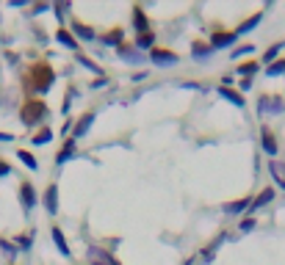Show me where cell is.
<instances>
[{"label": "cell", "instance_id": "obj_1", "mask_svg": "<svg viewBox=\"0 0 285 265\" xmlns=\"http://www.w3.org/2000/svg\"><path fill=\"white\" fill-rule=\"evenodd\" d=\"M47 113V108H44V102H39V99H34V102H25V108H22V122L25 125H36L39 119Z\"/></svg>", "mask_w": 285, "mask_h": 265}, {"label": "cell", "instance_id": "obj_2", "mask_svg": "<svg viewBox=\"0 0 285 265\" xmlns=\"http://www.w3.org/2000/svg\"><path fill=\"white\" fill-rule=\"evenodd\" d=\"M31 75H34V83H36V89H39V91L50 89V83L56 80V75H53V69H50V66H44V64H39V66H34V69H31Z\"/></svg>", "mask_w": 285, "mask_h": 265}, {"label": "cell", "instance_id": "obj_3", "mask_svg": "<svg viewBox=\"0 0 285 265\" xmlns=\"http://www.w3.org/2000/svg\"><path fill=\"white\" fill-rule=\"evenodd\" d=\"M257 111H260V116H263V113H280L283 111V99L280 97H260L257 99Z\"/></svg>", "mask_w": 285, "mask_h": 265}, {"label": "cell", "instance_id": "obj_4", "mask_svg": "<svg viewBox=\"0 0 285 265\" xmlns=\"http://www.w3.org/2000/svg\"><path fill=\"white\" fill-rule=\"evenodd\" d=\"M44 207H47L50 216L58 213V185H47V191H44Z\"/></svg>", "mask_w": 285, "mask_h": 265}, {"label": "cell", "instance_id": "obj_5", "mask_svg": "<svg viewBox=\"0 0 285 265\" xmlns=\"http://www.w3.org/2000/svg\"><path fill=\"white\" fill-rule=\"evenodd\" d=\"M260 147H263V152L269 155V158H274V155L280 152L277 141H274V135H271V130H260Z\"/></svg>", "mask_w": 285, "mask_h": 265}, {"label": "cell", "instance_id": "obj_6", "mask_svg": "<svg viewBox=\"0 0 285 265\" xmlns=\"http://www.w3.org/2000/svg\"><path fill=\"white\" fill-rule=\"evenodd\" d=\"M150 61L155 64H177L180 58H177V53H169V50H150Z\"/></svg>", "mask_w": 285, "mask_h": 265}, {"label": "cell", "instance_id": "obj_7", "mask_svg": "<svg viewBox=\"0 0 285 265\" xmlns=\"http://www.w3.org/2000/svg\"><path fill=\"white\" fill-rule=\"evenodd\" d=\"M20 196H22V207H25V210H31L36 204V191H34L31 182H22V185H20Z\"/></svg>", "mask_w": 285, "mask_h": 265}, {"label": "cell", "instance_id": "obj_8", "mask_svg": "<svg viewBox=\"0 0 285 265\" xmlns=\"http://www.w3.org/2000/svg\"><path fill=\"white\" fill-rule=\"evenodd\" d=\"M91 122H94V113H86L81 122L75 125V130H72V138H83L86 132H89V127H91Z\"/></svg>", "mask_w": 285, "mask_h": 265}, {"label": "cell", "instance_id": "obj_9", "mask_svg": "<svg viewBox=\"0 0 285 265\" xmlns=\"http://www.w3.org/2000/svg\"><path fill=\"white\" fill-rule=\"evenodd\" d=\"M91 260H94V265H119L117 260L103 249H91Z\"/></svg>", "mask_w": 285, "mask_h": 265}, {"label": "cell", "instance_id": "obj_10", "mask_svg": "<svg viewBox=\"0 0 285 265\" xmlns=\"http://www.w3.org/2000/svg\"><path fill=\"white\" fill-rule=\"evenodd\" d=\"M133 22H136V31H139V33H150V22H147L144 11H141L139 6L133 8Z\"/></svg>", "mask_w": 285, "mask_h": 265}, {"label": "cell", "instance_id": "obj_11", "mask_svg": "<svg viewBox=\"0 0 285 265\" xmlns=\"http://www.w3.org/2000/svg\"><path fill=\"white\" fill-rule=\"evenodd\" d=\"M50 235H53V240H56V246H58V251H61L64 257H70L72 251H70V246H67V237H64V232L58 230V227H53V232H50Z\"/></svg>", "mask_w": 285, "mask_h": 265}, {"label": "cell", "instance_id": "obj_12", "mask_svg": "<svg viewBox=\"0 0 285 265\" xmlns=\"http://www.w3.org/2000/svg\"><path fill=\"white\" fill-rule=\"evenodd\" d=\"M271 199H274V191H271V188L260 191V194H257V199H255V202L249 204V210H260V207H263V204H269Z\"/></svg>", "mask_w": 285, "mask_h": 265}, {"label": "cell", "instance_id": "obj_13", "mask_svg": "<svg viewBox=\"0 0 285 265\" xmlns=\"http://www.w3.org/2000/svg\"><path fill=\"white\" fill-rule=\"evenodd\" d=\"M56 39L64 44V47H70V50H78V39L70 33V31H64V28H58V33H56Z\"/></svg>", "mask_w": 285, "mask_h": 265}, {"label": "cell", "instance_id": "obj_14", "mask_svg": "<svg viewBox=\"0 0 285 265\" xmlns=\"http://www.w3.org/2000/svg\"><path fill=\"white\" fill-rule=\"evenodd\" d=\"M72 155H75V138H70V141H67V144H64V147H61V152H58L56 163H58V166H61L64 161H70Z\"/></svg>", "mask_w": 285, "mask_h": 265}, {"label": "cell", "instance_id": "obj_15", "mask_svg": "<svg viewBox=\"0 0 285 265\" xmlns=\"http://www.w3.org/2000/svg\"><path fill=\"white\" fill-rule=\"evenodd\" d=\"M153 44H155V33L150 31V33H139L136 36V47L139 50H153Z\"/></svg>", "mask_w": 285, "mask_h": 265}, {"label": "cell", "instance_id": "obj_16", "mask_svg": "<svg viewBox=\"0 0 285 265\" xmlns=\"http://www.w3.org/2000/svg\"><path fill=\"white\" fill-rule=\"evenodd\" d=\"M236 39H238L236 33H216V36H213V50H216V47H230Z\"/></svg>", "mask_w": 285, "mask_h": 265}, {"label": "cell", "instance_id": "obj_17", "mask_svg": "<svg viewBox=\"0 0 285 265\" xmlns=\"http://www.w3.org/2000/svg\"><path fill=\"white\" fill-rule=\"evenodd\" d=\"M72 31H75V36H81V39H86V42L97 39V33H94L91 28H86V25H81V22H75V25H72Z\"/></svg>", "mask_w": 285, "mask_h": 265}, {"label": "cell", "instance_id": "obj_18", "mask_svg": "<svg viewBox=\"0 0 285 265\" xmlns=\"http://www.w3.org/2000/svg\"><path fill=\"white\" fill-rule=\"evenodd\" d=\"M219 94H222L224 99H230V102H233V105H238V108H244V97H241V94H236V91H233V89H227V86H224V89H219Z\"/></svg>", "mask_w": 285, "mask_h": 265}, {"label": "cell", "instance_id": "obj_19", "mask_svg": "<svg viewBox=\"0 0 285 265\" xmlns=\"http://www.w3.org/2000/svg\"><path fill=\"white\" fill-rule=\"evenodd\" d=\"M260 20H263V14H255V17H249V20H246V22H244V25H241V28L236 31V36H241V33H249V31L255 28V25H257V22H260Z\"/></svg>", "mask_w": 285, "mask_h": 265}, {"label": "cell", "instance_id": "obj_20", "mask_svg": "<svg viewBox=\"0 0 285 265\" xmlns=\"http://www.w3.org/2000/svg\"><path fill=\"white\" fill-rule=\"evenodd\" d=\"M17 158H20L22 163H25V166L31 168V171H36V168H39V163H36V158L31 152H25V149H20V152H17Z\"/></svg>", "mask_w": 285, "mask_h": 265}, {"label": "cell", "instance_id": "obj_21", "mask_svg": "<svg viewBox=\"0 0 285 265\" xmlns=\"http://www.w3.org/2000/svg\"><path fill=\"white\" fill-rule=\"evenodd\" d=\"M283 47H285V44H271V47H269V53L263 56V61L271 66V64L277 61V56H280V50H283Z\"/></svg>", "mask_w": 285, "mask_h": 265}, {"label": "cell", "instance_id": "obj_22", "mask_svg": "<svg viewBox=\"0 0 285 265\" xmlns=\"http://www.w3.org/2000/svg\"><path fill=\"white\" fill-rule=\"evenodd\" d=\"M227 213H244V210H249V199H238V202H233V204H227Z\"/></svg>", "mask_w": 285, "mask_h": 265}, {"label": "cell", "instance_id": "obj_23", "mask_svg": "<svg viewBox=\"0 0 285 265\" xmlns=\"http://www.w3.org/2000/svg\"><path fill=\"white\" fill-rule=\"evenodd\" d=\"M210 53H213V47H205V44H194L191 47V56L194 58H208Z\"/></svg>", "mask_w": 285, "mask_h": 265}, {"label": "cell", "instance_id": "obj_24", "mask_svg": "<svg viewBox=\"0 0 285 265\" xmlns=\"http://www.w3.org/2000/svg\"><path fill=\"white\" fill-rule=\"evenodd\" d=\"M269 168H271V174H274V180H285V166L280 161H271Z\"/></svg>", "mask_w": 285, "mask_h": 265}, {"label": "cell", "instance_id": "obj_25", "mask_svg": "<svg viewBox=\"0 0 285 265\" xmlns=\"http://www.w3.org/2000/svg\"><path fill=\"white\" fill-rule=\"evenodd\" d=\"M119 56L125 58V61H141V56L136 53V50H127L125 44H119Z\"/></svg>", "mask_w": 285, "mask_h": 265}, {"label": "cell", "instance_id": "obj_26", "mask_svg": "<svg viewBox=\"0 0 285 265\" xmlns=\"http://www.w3.org/2000/svg\"><path fill=\"white\" fill-rule=\"evenodd\" d=\"M257 69H260L257 64H241V69H238V75H244V77H246V80H249V77L255 75Z\"/></svg>", "mask_w": 285, "mask_h": 265}, {"label": "cell", "instance_id": "obj_27", "mask_svg": "<svg viewBox=\"0 0 285 265\" xmlns=\"http://www.w3.org/2000/svg\"><path fill=\"white\" fill-rule=\"evenodd\" d=\"M50 141H53V132L50 130H42V132L34 135V144H39V147H42V144H50Z\"/></svg>", "mask_w": 285, "mask_h": 265}, {"label": "cell", "instance_id": "obj_28", "mask_svg": "<svg viewBox=\"0 0 285 265\" xmlns=\"http://www.w3.org/2000/svg\"><path fill=\"white\" fill-rule=\"evenodd\" d=\"M78 64H81V66H86L89 72H103V69L97 66V64H94V61H89L86 56H78Z\"/></svg>", "mask_w": 285, "mask_h": 265}, {"label": "cell", "instance_id": "obj_29", "mask_svg": "<svg viewBox=\"0 0 285 265\" xmlns=\"http://www.w3.org/2000/svg\"><path fill=\"white\" fill-rule=\"evenodd\" d=\"M266 72H269V75H285V61H274Z\"/></svg>", "mask_w": 285, "mask_h": 265}, {"label": "cell", "instance_id": "obj_30", "mask_svg": "<svg viewBox=\"0 0 285 265\" xmlns=\"http://www.w3.org/2000/svg\"><path fill=\"white\" fill-rule=\"evenodd\" d=\"M252 50H255L252 44H241V47H236L230 56H233V58H241V56H246V53H252Z\"/></svg>", "mask_w": 285, "mask_h": 265}, {"label": "cell", "instance_id": "obj_31", "mask_svg": "<svg viewBox=\"0 0 285 265\" xmlns=\"http://www.w3.org/2000/svg\"><path fill=\"white\" fill-rule=\"evenodd\" d=\"M119 39H122V31H114V33L105 36L103 42H105V44H119Z\"/></svg>", "mask_w": 285, "mask_h": 265}, {"label": "cell", "instance_id": "obj_32", "mask_svg": "<svg viewBox=\"0 0 285 265\" xmlns=\"http://www.w3.org/2000/svg\"><path fill=\"white\" fill-rule=\"evenodd\" d=\"M255 218H244V221L241 224H238V227H241V232H249V230H255Z\"/></svg>", "mask_w": 285, "mask_h": 265}, {"label": "cell", "instance_id": "obj_33", "mask_svg": "<svg viewBox=\"0 0 285 265\" xmlns=\"http://www.w3.org/2000/svg\"><path fill=\"white\" fill-rule=\"evenodd\" d=\"M31 240H34V235H22V237H17L20 249H31Z\"/></svg>", "mask_w": 285, "mask_h": 265}, {"label": "cell", "instance_id": "obj_34", "mask_svg": "<svg viewBox=\"0 0 285 265\" xmlns=\"http://www.w3.org/2000/svg\"><path fill=\"white\" fill-rule=\"evenodd\" d=\"M0 174H11V166H8V163H3V161H0Z\"/></svg>", "mask_w": 285, "mask_h": 265}, {"label": "cell", "instance_id": "obj_35", "mask_svg": "<svg viewBox=\"0 0 285 265\" xmlns=\"http://www.w3.org/2000/svg\"><path fill=\"white\" fill-rule=\"evenodd\" d=\"M14 135H8V132H0V141H11Z\"/></svg>", "mask_w": 285, "mask_h": 265}, {"label": "cell", "instance_id": "obj_36", "mask_svg": "<svg viewBox=\"0 0 285 265\" xmlns=\"http://www.w3.org/2000/svg\"><path fill=\"white\" fill-rule=\"evenodd\" d=\"M277 185H280V188H283V191H285V180H277Z\"/></svg>", "mask_w": 285, "mask_h": 265}]
</instances>
